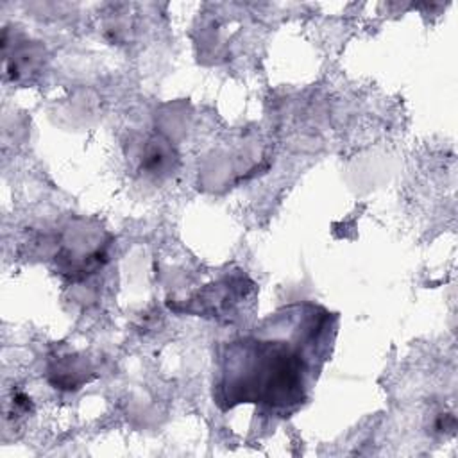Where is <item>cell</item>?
Here are the masks:
<instances>
[{"mask_svg":"<svg viewBox=\"0 0 458 458\" xmlns=\"http://www.w3.org/2000/svg\"><path fill=\"white\" fill-rule=\"evenodd\" d=\"M306 363L288 342L243 338L229 345L222 390L231 404L290 408L304 401Z\"/></svg>","mask_w":458,"mask_h":458,"instance_id":"1","label":"cell"},{"mask_svg":"<svg viewBox=\"0 0 458 458\" xmlns=\"http://www.w3.org/2000/svg\"><path fill=\"white\" fill-rule=\"evenodd\" d=\"M172 161V150L163 141H150V145L145 150L143 168L148 172H161L165 166Z\"/></svg>","mask_w":458,"mask_h":458,"instance_id":"2","label":"cell"}]
</instances>
